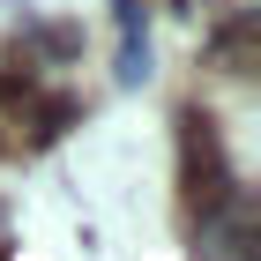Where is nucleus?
I'll return each mask as SVG.
<instances>
[{"mask_svg": "<svg viewBox=\"0 0 261 261\" xmlns=\"http://www.w3.org/2000/svg\"><path fill=\"white\" fill-rule=\"evenodd\" d=\"M179 194L194 217H217L224 194H231V172H224V149H217V127L187 112V164H179Z\"/></svg>", "mask_w": 261, "mask_h": 261, "instance_id": "nucleus-1", "label": "nucleus"}]
</instances>
